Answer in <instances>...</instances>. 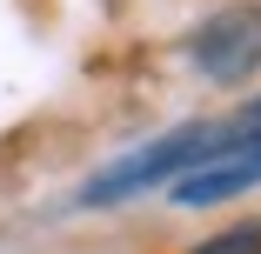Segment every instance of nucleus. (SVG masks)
<instances>
[{
    "instance_id": "3",
    "label": "nucleus",
    "mask_w": 261,
    "mask_h": 254,
    "mask_svg": "<svg viewBox=\"0 0 261 254\" xmlns=\"http://www.w3.org/2000/svg\"><path fill=\"white\" fill-rule=\"evenodd\" d=\"M248 187H261V134L228 140L221 154H207L201 167H188L181 181H168V201L174 208H215V201L248 194Z\"/></svg>"
},
{
    "instance_id": "2",
    "label": "nucleus",
    "mask_w": 261,
    "mask_h": 254,
    "mask_svg": "<svg viewBox=\"0 0 261 254\" xmlns=\"http://www.w3.org/2000/svg\"><path fill=\"white\" fill-rule=\"evenodd\" d=\"M188 54L215 87H241L248 74H261V7H221L215 20H201Z\"/></svg>"
},
{
    "instance_id": "1",
    "label": "nucleus",
    "mask_w": 261,
    "mask_h": 254,
    "mask_svg": "<svg viewBox=\"0 0 261 254\" xmlns=\"http://www.w3.org/2000/svg\"><path fill=\"white\" fill-rule=\"evenodd\" d=\"M241 134H248L241 121H194V127H174V134H161V140H147L141 154L100 167V174L81 187V208H121V201L161 187V181H181L188 167H201L207 154H221V147L241 140Z\"/></svg>"
},
{
    "instance_id": "4",
    "label": "nucleus",
    "mask_w": 261,
    "mask_h": 254,
    "mask_svg": "<svg viewBox=\"0 0 261 254\" xmlns=\"http://www.w3.org/2000/svg\"><path fill=\"white\" fill-rule=\"evenodd\" d=\"M194 254H261V221H248V228H228V234H215V241H201Z\"/></svg>"
},
{
    "instance_id": "5",
    "label": "nucleus",
    "mask_w": 261,
    "mask_h": 254,
    "mask_svg": "<svg viewBox=\"0 0 261 254\" xmlns=\"http://www.w3.org/2000/svg\"><path fill=\"white\" fill-rule=\"evenodd\" d=\"M234 121H241V127H248V134H261V100H248V107H241V114H234Z\"/></svg>"
}]
</instances>
